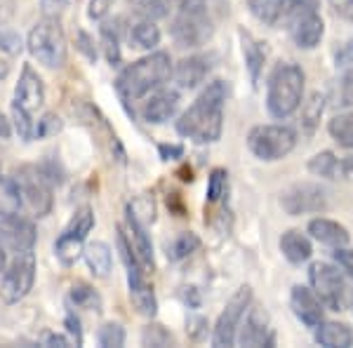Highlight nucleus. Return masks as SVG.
<instances>
[{"label": "nucleus", "instance_id": "24", "mask_svg": "<svg viewBox=\"0 0 353 348\" xmlns=\"http://www.w3.org/2000/svg\"><path fill=\"white\" fill-rule=\"evenodd\" d=\"M128 41L134 50H149L151 52L161 45V28L149 17H141L128 26Z\"/></svg>", "mask_w": 353, "mask_h": 348}, {"label": "nucleus", "instance_id": "25", "mask_svg": "<svg viewBox=\"0 0 353 348\" xmlns=\"http://www.w3.org/2000/svg\"><path fill=\"white\" fill-rule=\"evenodd\" d=\"M238 36H241V50L245 57V68H248V73H250V81H252V85H257L261 78V71H264L266 52L252 33L241 31Z\"/></svg>", "mask_w": 353, "mask_h": 348}, {"label": "nucleus", "instance_id": "34", "mask_svg": "<svg viewBox=\"0 0 353 348\" xmlns=\"http://www.w3.org/2000/svg\"><path fill=\"white\" fill-rule=\"evenodd\" d=\"M12 127L21 141H31L33 134H36V123H33L31 111L19 106L17 101H12Z\"/></svg>", "mask_w": 353, "mask_h": 348}, {"label": "nucleus", "instance_id": "6", "mask_svg": "<svg viewBox=\"0 0 353 348\" xmlns=\"http://www.w3.org/2000/svg\"><path fill=\"white\" fill-rule=\"evenodd\" d=\"M12 179L17 188H19L21 203H24V209H28L33 216L43 219L52 212V184L50 179L43 174L41 167H33V165H21L12 172Z\"/></svg>", "mask_w": 353, "mask_h": 348}, {"label": "nucleus", "instance_id": "42", "mask_svg": "<svg viewBox=\"0 0 353 348\" xmlns=\"http://www.w3.org/2000/svg\"><path fill=\"white\" fill-rule=\"evenodd\" d=\"M0 50L8 54H17L21 52V38L17 36L12 28L0 24Z\"/></svg>", "mask_w": 353, "mask_h": 348}, {"label": "nucleus", "instance_id": "29", "mask_svg": "<svg viewBox=\"0 0 353 348\" xmlns=\"http://www.w3.org/2000/svg\"><path fill=\"white\" fill-rule=\"evenodd\" d=\"M21 209H24V203H21L19 188H17L12 174L0 176V216L19 214Z\"/></svg>", "mask_w": 353, "mask_h": 348}, {"label": "nucleus", "instance_id": "55", "mask_svg": "<svg viewBox=\"0 0 353 348\" xmlns=\"http://www.w3.org/2000/svg\"><path fill=\"white\" fill-rule=\"evenodd\" d=\"M10 134H12V125L0 113V139H10Z\"/></svg>", "mask_w": 353, "mask_h": 348}, {"label": "nucleus", "instance_id": "56", "mask_svg": "<svg viewBox=\"0 0 353 348\" xmlns=\"http://www.w3.org/2000/svg\"><path fill=\"white\" fill-rule=\"evenodd\" d=\"M8 252H10V249L5 247V243H3V240H0V276H3V271H5V268H8V264H10Z\"/></svg>", "mask_w": 353, "mask_h": 348}, {"label": "nucleus", "instance_id": "9", "mask_svg": "<svg viewBox=\"0 0 353 348\" xmlns=\"http://www.w3.org/2000/svg\"><path fill=\"white\" fill-rule=\"evenodd\" d=\"M250 304H252V287L243 285V287H238V292L229 299L224 311L219 313L217 325H214V329H212L214 348L236 346V332H238V327H241V320L245 318V311L250 308Z\"/></svg>", "mask_w": 353, "mask_h": 348}, {"label": "nucleus", "instance_id": "22", "mask_svg": "<svg viewBox=\"0 0 353 348\" xmlns=\"http://www.w3.org/2000/svg\"><path fill=\"white\" fill-rule=\"evenodd\" d=\"M316 344L325 348H351L353 346V329L346 323L321 320L316 325Z\"/></svg>", "mask_w": 353, "mask_h": 348}, {"label": "nucleus", "instance_id": "5", "mask_svg": "<svg viewBox=\"0 0 353 348\" xmlns=\"http://www.w3.org/2000/svg\"><path fill=\"white\" fill-rule=\"evenodd\" d=\"M297 146V132L288 125H257L248 134V148L264 163L283 161Z\"/></svg>", "mask_w": 353, "mask_h": 348}, {"label": "nucleus", "instance_id": "45", "mask_svg": "<svg viewBox=\"0 0 353 348\" xmlns=\"http://www.w3.org/2000/svg\"><path fill=\"white\" fill-rule=\"evenodd\" d=\"M76 48L88 57L90 61H97V48H94V38L85 31H78V38H76Z\"/></svg>", "mask_w": 353, "mask_h": 348}, {"label": "nucleus", "instance_id": "54", "mask_svg": "<svg viewBox=\"0 0 353 348\" xmlns=\"http://www.w3.org/2000/svg\"><path fill=\"white\" fill-rule=\"evenodd\" d=\"M43 344L45 346H57V348H68L71 346V341H68L64 334H48Z\"/></svg>", "mask_w": 353, "mask_h": 348}, {"label": "nucleus", "instance_id": "15", "mask_svg": "<svg viewBox=\"0 0 353 348\" xmlns=\"http://www.w3.org/2000/svg\"><path fill=\"white\" fill-rule=\"evenodd\" d=\"M176 111H179V92L170 88L153 90V94L141 104V118L149 125H165L172 121Z\"/></svg>", "mask_w": 353, "mask_h": 348}, {"label": "nucleus", "instance_id": "30", "mask_svg": "<svg viewBox=\"0 0 353 348\" xmlns=\"http://www.w3.org/2000/svg\"><path fill=\"white\" fill-rule=\"evenodd\" d=\"M327 132L339 146L353 148V111L339 113L327 123Z\"/></svg>", "mask_w": 353, "mask_h": 348}, {"label": "nucleus", "instance_id": "37", "mask_svg": "<svg viewBox=\"0 0 353 348\" xmlns=\"http://www.w3.org/2000/svg\"><path fill=\"white\" fill-rule=\"evenodd\" d=\"M97 341L101 348H121L125 346V329L118 323H106L97 332Z\"/></svg>", "mask_w": 353, "mask_h": 348}, {"label": "nucleus", "instance_id": "46", "mask_svg": "<svg viewBox=\"0 0 353 348\" xmlns=\"http://www.w3.org/2000/svg\"><path fill=\"white\" fill-rule=\"evenodd\" d=\"M113 3H116V0H90L88 17H90V19H97V21L104 19V17L111 12Z\"/></svg>", "mask_w": 353, "mask_h": 348}, {"label": "nucleus", "instance_id": "31", "mask_svg": "<svg viewBox=\"0 0 353 348\" xmlns=\"http://www.w3.org/2000/svg\"><path fill=\"white\" fill-rule=\"evenodd\" d=\"M198 247H201V238H198L196 233L186 231V233H181V236H176L174 240L168 245L165 254H168L170 261H181V259H186V256H191Z\"/></svg>", "mask_w": 353, "mask_h": 348}, {"label": "nucleus", "instance_id": "49", "mask_svg": "<svg viewBox=\"0 0 353 348\" xmlns=\"http://www.w3.org/2000/svg\"><path fill=\"white\" fill-rule=\"evenodd\" d=\"M158 153H161V161L170 163V161H179L184 156V146L181 144H161L158 146Z\"/></svg>", "mask_w": 353, "mask_h": 348}, {"label": "nucleus", "instance_id": "41", "mask_svg": "<svg viewBox=\"0 0 353 348\" xmlns=\"http://www.w3.org/2000/svg\"><path fill=\"white\" fill-rule=\"evenodd\" d=\"M61 127H64V123H61L59 116H54V113H45V116L38 121L36 125V139H45V136H54L61 132Z\"/></svg>", "mask_w": 353, "mask_h": 348}, {"label": "nucleus", "instance_id": "23", "mask_svg": "<svg viewBox=\"0 0 353 348\" xmlns=\"http://www.w3.org/2000/svg\"><path fill=\"white\" fill-rule=\"evenodd\" d=\"M309 233H311L313 240L327 245V247H344V245H349V240H351L349 231H346L344 226L332 219H325V216L311 219Z\"/></svg>", "mask_w": 353, "mask_h": 348}, {"label": "nucleus", "instance_id": "35", "mask_svg": "<svg viewBox=\"0 0 353 348\" xmlns=\"http://www.w3.org/2000/svg\"><path fill=\"white\" fill-rule=\"evenodd\" d=\"M141 344L153 346V348H168V346L174 344V339H172V334L163 327V325L151 323V325H146L144 332H141Z\"/></svg>", "mask_w": 353, "mask_h": 348}, {"label": "nucleus", "instance_id": "13", "mask_svg": "<svg viewBox=\"0 0 353 348\" xmlns=\"http://www.w3.org/2000/svg\"><path fill=\"white\" fill-rule=\"evenodd\" d=\"M236 344L250 348L276 344V336L271 332L269 313L264 311V306L250 304V308L245 311V323L241 320V327L236 332Z\"/></svg>", "mask_w": 353, "mask_h": 348}, {"label": "nucleus", "instance_id": "3", "mask_svg": "<svg viewBox=\"0 0 353 348\" xmlns=\"http://www.w3.org/2000/svg\"><path fill=\"white\" fill-rule=\"evenodd\" d=\"M304 71L292 61H281L269 76L266 85V108L273 118L285 121L299 111L304 99Z\"/></svg>", "mask_w": 353, "mask_h": 348}, {"label": "nucleus", "instance_id": "57", "mask_svg": "<svg viewBox=\"0 0 353 348\" xmlns=\"http://www.w3.org/2000/svg\"><path fill=\"white\" fill-rule=\"evenodd\" d=\"M0 176H3V172H0Z\"/></svg>", "mask_w": 353, "mask_h": 348}, {"label": "nucleus", "instance_id": "11", "mask_svg": "<svg viewBox=\"0 0 353 348\" xmlns=\"http://www.w3.org/2000/svg\"><path fill=\"white\" fill-rule=\"evenodd\" d=\"M172 33L174 43L179 48H201L212 38V21H210L208 12H186V10H179V14L174 17L172 21Z\"/></svg>", "mask_w": 353, "mask_h": 348}, {"label": "nucleus", "instance_id": "8", "mask_svg": "<svg viewBox=\"0 0 353 348\" xmlns=\"http://www.w3.org/2000/svg\"><path fill=\"white\" fill-rule=\"evenodd\" d=\"M33 283H36V256L31 249L17 252L0 276V296L5 304H19L33 289Z\"/></svg>", "mask_w": 353, "mask_h": 348}, {"label": "nucleus", "instance_id": "10", "mask_svg": "<svg viewBox=\"0 0 353 348\" xmlns=\"http://www.w3.org/2000/svg\"><path fill=\"white\" fill-rule=\"evenodd\" d=\"M281 207L290 216L301 214H318L327 209V191L321 184L311 181H299V184L288 186L281 193Z\"/></svg>", "mask_w": 353, "mask_h": 348}, {"label": "nucleus", "instance_id": "7", "mask_svg": "<svg viewBox=\"0 0 353 348\" xmlns=\"http://www.w3.org/2000/svg\"><path fill=\"white\" fill-rule=\"evenodd\" d=\"M309 280L311 289L330 311H344L349 306V283L337 266L318 261L309 268Z\"/></svg>", "mask_w": 353, "mask_h": 348}, {"label": "nucleus", "instance_id": "18", "mask_svg": "<svg viewBox=\"0 0 353 348\" xmlns=\"http://www.w3.org/2000/svg\"><path fill=\"white\" fill-rule=\"evenodd\" d=\"M210 73V59L203 54H193L186 59L176 61L172 68V78L179 90H196Z\"/></svg>", "mask_w": 353, "mask_h": 348}, {"label": "nucleus", "instance_id": "47", "mask_svg": "<svg viewBox=\"0 0 353 348\" xmlns=\"http://www.w3.org/2000/svg\"><path fill=\"white\" fill-rule=\"evenodd\" d=\"M332 12L344 21H353V0H327Z\"/></svg>", "mask_w": 353, "mask_h": 348}, {"label": "nucleus", "instance_id": "48", "mask_svg": "<svg viewBox=\"0 0 353 348\" xmlns=\"http://www.w3.org/2000/svg\"><path fill=\"white\" fill-rule=\"evenodd\" d=\"M332 256H334V261H337V264L349 273V276H353V249H349L346 245L344 247H334Z\"/></svg>", "mask_w": 353, "mask_h": 348}, {"label": "nucleus", "instance_id": "21", "mask_svg": "<svg viewBox=\"0 0 353 348\" xmlns=\"http://www.w3.org/2000/svg\"><path fill=\"white\" fill-rule=\"evenodd\" d=\"M281 252L290 261V264L301 266V264H306V261L311 259L313 245H311L306 233L297 231V228H290V231H285L281 236Z\"/></svg>", "mask_w": 353, "mask_h": 348}, {"label": "nucleus", "instance_id": "1", "mask_svg": "<svg viewBox=\"0 0 353 348\" xmlns=\"http://www.w3.org/2000/svg\"><path fill=\"white\" fill-rule=\"evenodd\" d=\"M229 88L224 81H214L196 96V101L186 108L176 121V132L196 144H214L224 130V104Z\"/></svg>", "mask_w": 353, "mask_h": 348}, {"label": "nucleus", "instance_id": "27", "mask_svg": "<svg viewBox=\"0 0 353 348\" xmlns=\"http://www.w3.org/2000/svg\"><path fill=\"white\" fill-rule=\"evenodd\" d=\"M83 249H85V238L76 236V233H71V231H64L54 243V256L64 266L76 264L83 256Z\"/></svg>", "mask_w": 353, "mask_h": 348}, {"label": "nucleus", "instance_id": "20", "mask_svg": "<svg viewBox=\"0 0 353 348\" xmlns=\"http://www.w3.org/2000/svg\"><path fill=\"white\" fill-rule=\"evenodd\" d=\"M125 224H128V238L132 243L137 256L144 266H151L153 268V243H151V236H149V228L146 224H141L139 219L132 214V209L125 207Z\"/></svg>", "mask_w": 353, "mask_h": 348}, {"label": "nucleus", "instance_id": "38", "mask_svg": "<svg viewBox=\"0 0 353 348\" xmlns=\"http://www.w3.org/2000/svg\"><path fill=\"white\" fill-rule=\"evenodd\" d=\"M92 228H94V212H92V207H81L76 214L71 216L66 231L76 233V236H81V238H88V233L92 231Z\"/></svg>", "mask_w": 353, "mask_h": 348}, {"label": "nucleus", "instance_id": "17", "mask_svg": "<svg viewBox=\"0 0 353 348\" xmlns=\"http://www.w3.org/2000/svg\"><path fill=\"white\" fill-rule=\"evenodd\" d=\"M14 101L19 106L28 108L31 113L38 111V108L45 104V83L31 66L21 68L19 83H17V88H14Z\"/></svg>", "mask_w": 353, "mask_h": 348}, {"label": "nucleus", "instance_id": "53", "mask_svg": "<svg viewBox=\"0 0 353 348\" xmlns=\"http://www.w3.org/2000/svg\"><path fill=\"white\" fill-rule=\"evenodd\" d=\"M205 325H208V320L201 318V316L189 318V332L193 334V339H201V336L208 332V329H205Z\"/></svg>", "mask_w": 353, "mask_h": 348}, {"label": "nucleus", "instance_id": "28", "mask_svg": "<svg viewBox=\"0 0 353 348\" xmlns=\"http://www.w3.org/2000/svg\"><path fill=\"white\" fill-rule=\"evenodd\" d=\"M323 111H325V94L313 92L306 101L301 99V130H304V134L316 132V127L321 125Z\"/></svg>", "mask_w": 353, "mask_h": 348}, {"label": "nucleus", "instance_id": "16", "mask_svg": "<svg viewBox=\"0 0 353 348\" xmlns=\"http://www.w3.org/2000/svg\"><path fill=\"white\" fill-rule=\"evenodd\" d=\"M290 308L297 316V320L306 327H316L318 323L323 320V301L318 299V294L313 289L304 287V285H294L292 294H290Z\"/></svg>", "mask_w": 353, "mask_h": 348}, {"label": "nucleus", "instance_id": "52", "mask_svg": "<svg viewBox=\"0 0 353 348\" xmlns=\"http://www.w3.org/2000/svg\"><path fill=\"white\" fill-rule=\"evenodd\" d=\"M337 179H341V181H353V156L339 158V165H337Z\"/></svg>", "mask_w": 353, "mask_h": 348}, {"label": "nucleus", "instance_id": "32", "mask_svg": "<svg viewBox=\"0 0 353 348\" xmlns=\"http://www.w3.org/2000/svg\"><path fill=\"white\" fill-rule=\"evenodd\" d=\"M71 301L76 304L78 308H85V311H94V313H101V308H104V299H101V294L97 292L94 287H90V285H73L71 287Z\"/></svg>", "mask_w": 353, "mask_h": 348}, {"label": "nucleus", "instance_id": "39", "mask_svg": "<svg viewBox=\"0 0 353 348\" xmlns=\"http://www.w3.org/2000/svg\"><path fill=\"white\" fill-rule=\"evenodd\" d=\"M128 207L132 209V214L141 221V224H146V226L153 224V219H156V203H153V196H149V193L139 196L137 201L130 203Z\"/></svg>", "mask_w": 353, "mask_h": 348}, {"label": "nucleus", "instance_id": "50", "mask_svg": "<svg viewBox=\"0 0 353 348\" xmlns=\"http://www.w3.org/2000/svg\"><path fill=\"white\" fill-rule=\"evenodd\" d=\"M334 61L337 66H351L353 64V38L346 41L344 45H339V50L334 52Z\"/></svg>", "mask_w": 353, "mask_h": 348}, {"label": "nucleus", "instance_id": "26", "mask_svg": "<svg viewBox=\"0 0 353 348\" xmlns=\"http://www.w3.org/2000/svg\"><path fill=\"white\" fill-rule=\"evenodd\" d=\"M83 256H85V264H88L90 273L94 278H106L113 268V254H111V247L101 240H94V243H88L83 249Z\"/></svg>", "mask_w": 353, "mask_h": 348}, {"label": "nucleus", "instance_id": "44", "mask_svg": "<svg viewBox=\"0 0 353 348\" xmlns=\"http://www.w3.org/2000/svg\"><path fill=\"white\" fill-rule=\"evenodd\" d=\"M301 3H304V0H273L276 19H290V17L301 8Z\"/></svg>", "mask_w": 353, "mask_h": 348}, {"label": "nucleus", "instance_id": "33", "mask_svg": "<svg viewBox=\"0 0 353 348\" xmlns=\"http://www.w3.org/2000/svg\"><path fill=\"white\" fill-rule=\"evenodd\" d=\"M337 165H339V158L334 156L332 151H323V153H316L309 161V172L316 176H323V179H337Z\"/></svg>", "mask_w": 353, "mask_h": 348}, {"label": "nucleus", "instance_id": "36", "mask_svg": "<svg viewBox=\"0 0 353 348\" xmlns=\"http://www.w3.org/2000/svg\"><path fill=\"white\" fill-rule=\"evenodd\" d=\"M226 191H229V172L224 167L212 170L208 179V203H219Z\"/></svg>", "mask_w": 353, "mask_h": 348}, {"label": "nucleus", "instance_id": "2", "mask_svg": "<svg viewBox=\"0 0 353 348\" xmlns=\"http://www.w3.org/2000/svg\"><path fill=\"white\" fill-rule=\"evenodd\" d=\"M172 68L174 64L168 52H149L118 73L116 90L123 96V101L141 99L153 90L163 88L172 78Z\"/></svg>", "mask_w": 353, "mask_h": 348}, {"label": "nucleus", "instance_id": "43", "mask_svg": "<svg viewBox=\"0 0 353 348\" xmlns=\"http://www.w3.org/2000/svg\"><path fill=\"white\" fill-rule=\"evenodd\" d=\"M170 0H141V14L149 17V19H161V17L168 14Z\"/></svg>", "mask_w": 353, "mask_h": 348}, {"label": "nucleus", "instance_id": "19", "mask_svg": "<svg viewBox=\"0 0 353 348\" xmlns=\"http://www.w3.org/2000/svg\"><path fill=\"white\" fill-rule=\"evenodd\" d=\"M128 287H130V299L132 306L137 308V313L146 318H153L158 313V299L156 292L149 283H146V273L144 271H128Z\"/></svg>", "mask_w": 353, "mask_h": 348}, {"label": "nucleus", "instance_id": "12", "mask_svg": "<svg viewBox=\"0 0 353 348\" xmlns=\"http://www.w3.org/2000/svg\"><path fill=\"white\" fill-rule=\"evenodd\" d=\"M292 24H290V36L297 48L301 50H313L318 48L325 36V24H323V17L318 14L316 3H301V8L294 12L292 17Z\"/></svg>", "mask_w": 353, "mask_h": 348}, {"label": "nucleus", "instance_id": "40", "mask_svg": "<svg viewBox=\"0 0 353 348\" xmlns=\"http://www.w3.org/2000/svg\"><path fill=\"white\" fill-rule=\"evenodd\" d=\"M101 43H104V52H106V59L111 64H118L121 61V48H118V31L111 28L109 24L101 26Z\"/></svg>", "mask_w": 353, "mask_h": 348}, {"label": "nucleus", "instance_id": "51", "mask_svg": "<svg viewBox=\"0 0 353 348\" xmlns=\"http://www.w3.org/2000/svg\"><path fill=\"white\" fill-rule=\"evenodd\" d=\"M64 325H66V332L76 339V344L78 346H83V329H81V320H78L76 316H73L71 311L66 313V320H64Z\"/></svg>", "mask_w": 353, "mask_h": 348}, {"label": "nucleus", "instance_id": "14", "mask_svg": "<svg viewBox=\"0 0 353 348\" xmlns=\"http://www.w3.org/2000/svg\"><path fill=\"white\" fill-rule=\"evenodd\" d=\"M36 226L19 214H10V216H0V240L5 243V247L10 252H28L36 245Z\"/></svg>", "mask_w": 353, "mask_h": 348}, {"label": "nucleus", "instance_id": "4", "mask_svg": "<svg viewBox=\"0 0 353 348\" xmlns=\"http://www.w3.org/2000/svg\"><path fill=\"white\" fill-rule=\"evenodd\" d=\"M26 50L45 68H61L66 64V36L57 19H41L28 31Z\"/></svg>", "mask_w": 353, "mask_h": 348}]
</instances>
